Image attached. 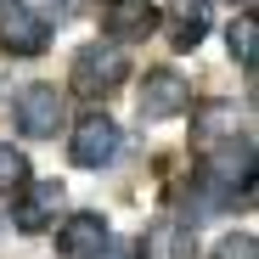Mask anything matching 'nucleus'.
I'll list each match as a JSON object with an SVG mask.
<instances>
[{"mask_svg": "<svg viewBox=\"0 0 259 259\" xmlns=\"http://www.w3.org/2000/svg\"><path fill=\"white\" fill-rule=\"evenodd\" d=\"M124 73H130V62H124V51L113 46V39H107V46H84V51L73 57L68 84H73L79 96H91V102H96V96H113V91H118Z\"/></svg>", "mask_w": 259, "mask_h": 259, "instance_id": "f257e3e1", "label": "nucleus"}, {"mask_svg": "<svg viewBox=\"0 0 259 259\" xmlns=\"http://www.w3.org/2000/svg\"><path fill=\"white\" fill-rule=\"evenodd\" d=\"M192 107V84L175 73V68H152L141 79V118L147 124H163V118H181Z\"/></svg>", "mask_w": 259, "mask_h": 259, "instance_id": "f03ea898", "label": "nucleus"}, {"mask_svg": "<svg viewBox=\"0 0 259 259\" xmlns=\"http://www.w3.org/2000/svg\"><path fill=\"white\" fill-rule=\"evenodd\" d=\"M118 141H124V136H118V124H113L107 113H84L79 130H73V147H68V152H73L79 169H102V163L118 158Z\"/></svg>", "mask_w": 259, "mask_h": 259, "instance_id": "7ed1b4c3", "label": "nucleus"}, {"mask_svg": "<svg viewBox=\"0 0 259 259\" xmlns=\"http://www.w3.org/2000/svg\"><path fill=\"white\" fill-rule=\"evenodd\" d=\"M17 130L34 136V141H51L62 130V96H57V84H28V91L17 96Z\"/></svg>", "mask_w": 259, "mask_h": 259, "instance_id": "20e7f679", "label": "nucleus"}, {"mask_svg": "<svg viewBox=\"0 0 259 259\" xmlns=\"http://www.w3.org/2000/svg\"><path fill=\"white\" fill-rule=\"evenodd\" d=\"M107 242H113V231H107L102 214H68L62 231H57V248H62L68 259H102Z\"/></svg>", "mask_w": 259, "mask_h": 259, "instance_id": "39448f33", "label": "nucleus"}, {"mask_svg": "<svg viewBox=\"0 0 259 259\" xmlns=\"http://www.w3.org/2000/svg\"><path fill=\"white\" fill-rule=\"evenodd\" d=\"M0 46H6L12 57H39L51 46V23L39 12H28V6H12L6 23H0Z\"/></svg>", "mask_w": 259, "mask_h": 259, "instance_id": "423d86ee", "label": "nucleus"}, {"mask_svg": "<svg viewBox=\"0 0 259 259\" xmlns=\"http://www.w3.org/2000/svg\"><path fill=\"white\" fill-rule=\"evenodd\" d=\"M102 28L113 46H124V39H147L158 28V12L147 6V0H107L102 6Z\"/></svg>", "mask_w": 259, "mask_h": 259, "instance_id": "0eeeda50", "label": "nucleus"}, {"mask_svg": "<svg viewBox=\"0 0 259 259\" xmlns=\"http://www.w3.org/2000/svg\"><path fill=\"white\" fill-rule=\"evenodd\" d=\"M57 203H62V181H34L17 203H12V226L17 231H46L57 220Z\"/></svg>", "mask_w": 259, "mask_h": 259, "instance_id": "6e6552de", "label": "nucleus"}, {"mask_svg": "<svg viewBox=\"0 0 259 259\" xmlns=\"http://www.w3.org/2000/svg\"><path fill=\"white\" fill-rule=\"evenodd\" d=\"M203 34H208V6L203 0H181L175 17H169V46L192 51V46H203Z\"/></svg>", "mask_w": 259, "mask_h": 259, "instance_id": "1a4fd4ad", "label": "nucleus"}, {"mask_svg": "<svg viewBox=\"0 0 259 259\" xmlns=\"http://www.w3.org/2000/svg\"><path fill=\"white\" fill-rule=\"evenodd\" d=\"M226 39H231V57H237L242 68H253V51H259V23H253V12H242Z\"/></svg>", "mask_w": 259, "mask_h": 259, "instance_id": "9d476101", "label": "nucleus"}, {"mask_svg": "<svg viewBox=\"0 0 259 259\" xmlns=\"http://www.w3.org/2000/svg\"><path fill=\"white\" fill-rule=\"evenodd\" d=\"M17 186H28V158L12 141H0V192H17Z\"/></svg>", "mask_w": 259, "mask_h": 259, "instance_id": "9b49d317", "label": "nucleus"}, {"mask_svg": "<svg viewBox=\"0 0 259 259\" xmlns=\"http://www.w3.org/2000/svg\"><path fill=\"white\" fill-rule=\"evenodd\" d=\"M208 259H259V242H253V231H231L226 242H214Z\"/></svg>", "mask_w": 259, "mask_h": 259, "instance_id": "f8f14e48", "label": "nucleus"}, {"mask_svg": "<svg viewBox=\"0 0 259 259\" xmlns=\"http://www.w3.org/2000/svg\"><path fill=\"white\" fill-rule=\"evenodd\" d=\"M12 6H17V0H0V12H12Z\"/></svg>", "mask_w": 259, "mask_h": 259, "instance_id": "ddd939ff", "label": "nucleus"}]
</instances>
